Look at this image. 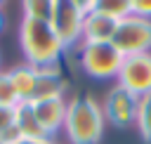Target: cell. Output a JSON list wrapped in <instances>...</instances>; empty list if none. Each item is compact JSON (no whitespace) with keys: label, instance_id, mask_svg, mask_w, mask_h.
Here are the masks:
<instances>
[{"label":"cell","instance_id":"6da1fadb","mask_svg":"<svg viewBox=\"0 0 151 144\" xmlns=\"http://www.w3.org/2000/svg\"><path fill=\"white\" fill-rule=\"evenodd\" d=\"M19 42H21V50H24L28 66H33V68L57 66V61L64 52V45L57 38L50 21H40V19L24 17L21 28H19Z\"/></svg>","mask_w":151,"mask_h":144},{"label":"cell","instance_id":"7a4b0ae2","mask_svg":"<svg viewBox=\"0 0 151 144\" xmlns=\"http://www.w3.org/2000/svg\"><path fill=\"white\" fill-rule=\"evenodd\" d=\"M64 130L73 144H97L104 132V111L92 97L80 94L66 104Z\"/></svg>","mask_w":151,"mask_h":144},{"label":"cell","instance_id":"3957f363","mask_svg":"<svg viewBox=\"0 0 151 144\" xmlns=\"http://www.w3.org/2000/svg\"><path fill=\"white\" fill-rule=\"evenodd\" d=\"M111 45L123 57L134 54H149L151 47V19L130 14L116 24V33L111 38Z\"/></svg>","mask_w":151,"mask_h":144},{"label":"cell","instance_id":"277c9868","mask_svg":"<svg viewBox=\"0 0 151 144\" xmlns=\"http://www.w3.org/2000/svg\"><path fill=\"white\" fill-rule=\"evenodd\" d=\"M123 59L125 57L111 42H83L80 47V64L92 78H118Z\"/></svg>","mask_w":151,"mask_h":144},{"label":"cell","instance_id":"5b68a950","mask_svg":"<svg viewBox=\"0 0 151 144\" xmlns=\"http://www.w3.org/2000/svg\"><path fill=\"white\" fill-rule=\"evenodd\" d=\"M83 19H85V9L78 7L76 2H71V0H57L54 2L50 26L54 28V33L64 47L83 40Z\"/></svg>","mask_w":151,"mask_h":144},{"label":"cell","instance_id":"8992f818","mask_svg":"<svg viewBox=\"0 0 151 144\" xmlns=\"http://www.w3.org/2000/svg\"><path fill=\"white\" fill-rule=\"evenodd\" d=\"M118 85L132 92L134 97H144L151 92V54L125 57L118 71Z\"/></svg>","mask_w":151,"mask_h":144},{"label":"cell","instance_id":"52a82bcc","mask_svg":"<svg viewBox=\"0 0 151 144\" xmlns=\"http://www.w3.org/2000/svg\"><path fill=\"white\" fill-rule=\"evenodd\" d=\"M137 109H139V97H134L132 92H127L125 87L116 85L104 102V118H109L113 125L118 127H127L137 120Z\"/></svg>","mask_w":151,"mask_h":144},{"label":"cell","instance_id":"ba28073f","mask_svg":"<svg viewBox=\"0 0 151 144\" xmlns=\"http://www.w3.org/2000/svg\"><path fill=\"white\" fill-rule=\"evenodd\" d=\"M33 104V113L40 123V127L45 130V135H54L59 127H64L66 120V102L64 97H54V99H40V102H31Z\"/></svg>","mask_w":151,"mask_h":144},{"label":"cell","instance_id":"9c48e42d","mask_svg":"<svg viewBox=\"0 0 151 144\" xmlns=\"http://www.w3.org/2000/svg\"><path fill=\"white\" fill-rule=\"evenodd\" d=\"M116 24H118L116 19L87 9L83 19V42H111L116 33Z\"/></svg>","mask_w":151,"mask_h":144},{"label":"cell","instance_id":"30bf717a","mask_svg":"<svg viewBox=\"0 0 151 144\" xmlns=\"http://www.w3.org/2000/svg\"><path fill=\"white\" fill-rule=\"evenodd\" d=\"M64 90H66V80L57 71V66L35 68V97H33V102L64 97Z\"/></svg>","mask_w":151,"mask_h":144},{"label":"cell","instance_id":"8fae6325","mask_svg":"<svg viewBox=\"0 0 151 144\" xmlns=\"http://www.w3.org/2000/svg\"><path fill=\"white\" fill-rule=\"evenodd\" d=\"M14 125L19 130L21 137H28V139H50L45 135V130L40 127L35 113H33V104L31 102H21L14 106Z\"/></svg>","mask_w":151,"mask_h":144},{"label":"cell","instance_id":"7c38bea8","mask_svg":"<svg viewBox=\"0 0 151 144\" xmlns=\"http://www.w3.org/2000/svg\"><path fill=\"white\" fill-rule=\"evenodd\" d=\"M7 76H9V83H12V90L19 99V104L21 102H33V97H35V68L24 64V66H17V68L7 71Z\"/></svg>","mask_w":151,"mask_h":144},{"label":"cell","instance_id":"4fadbf2b","mask_svg":"<svg viewBox=\"0 0 151 144\" xmlns=\"http://www.w3.org/2000/svg\"><path fill=\"white\" fill-rule=\"evenodd\" d=\"M90 9L120 21V19H125V17L132 14V2L130 0H94Z\"/></svg>","mask_w":151,"mask_h":144},{"label":"cell","instance_id":"5bb4252c","mask_svg":"<svg viewBox=\"0 0 151 144\" xmlns=\"http://www.w3.org/2000/svg\"><path fill=\"white\" fill-rule=\"evenodd\" d=\"M137 127H139V135L144 137V142L151 144V92L139 97V109H137Z\"/></svg>","mask_w":151,"mask_h":144},{"label":"cell","instance_id":"9a60e30c","mask_svg":"<svg viewBox=\"0 0 151 144\" xmlns=\"http://www.w3.org/2000/svg\"><path fill=\"white\" fill-rule=\"evenodd\" d=\"M21 2H24V14H26V19L50 21L57 0H21Z\"/></svg>","mask_w":151,"mask_h":144},{"label":"cell","instance_id":"2e32d148","mask_svg":"<svg viewBox=\"0 0 151 144\" xmlns=\"http://www.w3.org/2000/svg\"><path fill=\"white\" fill-rule=\"evenodd\" d=\"M19 104L14 90H12V83H9V76L7 73H0V106H7V109H14Z\"/></svg>","mask_w":151,"mask_h":144},{"label":"cell","instance_id":"e0dca14e","mask_svg":"<svg viewBox=\"0 0 151 144\" xmlns=\"http://www.w3.org/2000/svg\"><path fill=\"white\" fill-rule=\"evenodd\" d=\"M132 2V14L151 19V0H130Z\"/></svg>","mask_w":151,"mask_h":144},{"label":"cell","instance_id":"ac0fdd59","mask_svg":"<svg viewBox=\"0 0 151 144\" xmlns=\"http://www.w3.org/2000/svg\"><path fill=\"white\" fill-rule=\"evenodd\" d=\"M14 125V109H7V106H0V135L5 130H9Z\"/></svg>","mask_w":151,"mask_h":144},{"label":"cell","instance_id":"d6986e66","mask_svg":"<svg viewBox=\"0 0 151 144\" xmlns=\"http://www.w3.org/2000/svg\"><path fill=\"white\" fill-rule=\"evenodd\" d=\"M14 144H52L50 139H28V137H21L19 142H14Z\"/></svg>","mask_w":151,"mask_h":144},{"label":"cell","instance_id":"ffe728a7","mask_svg":"<svg viewBox=\"0 0 151 144\" xmlns=\"http://www.w3.org/2000/svg\"><path fill=\"white\" fill-rule=\"evenodd\" d=\"M71 2H76V5H78V7H83V9H85V12H87V9H90V7H92V2H94V0H71Z\"/></svg>","mask_w":151,"mask_h":144},{"label":"cell","instance_id":"44dd1931","mask_svg":"<svg viewBox=\"0 0 151 144\" xmlns=\"http://www.w3.org/2000/svg\"><path fill=\"white\" fill-rule=\"evenodd\" d=\"M2 26H5V17H2V12H0V31H2Z\"/></svg>","mask_w":151,"mask_h":144},{"label":"cell","instance_id":"7402d4cb","mask_svg":"<svg viewBox=\"0 0 151 144\" xmlns=\"http://www.w3.org/2000/svg\"><path fill=\"white\" fill-rule=\"evenodd\" d=\"M2 2H5V0H0V5H2Z\"/></svg>","mask_w":151,"mask_h":144},{"label":"cell","instance_id":"603a6c76","mask_svg":"<svg viewBox=\"0 0 151 144\" xmlns=\"http://www.w3.org/2000/svg\"><path fill=\"white\" fill-rule=\"evenodd\" d=\"M0 144H2V142H0Z\"/></svg>","mask_w":151,"mask_h":144}]
</instances>
